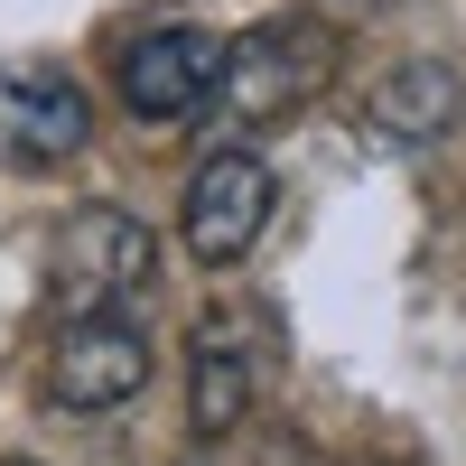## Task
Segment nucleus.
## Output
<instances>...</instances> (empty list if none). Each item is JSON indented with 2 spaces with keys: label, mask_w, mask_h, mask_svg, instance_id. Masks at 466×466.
<instances>
[{
  "label": "nucleus",
  "mask_w": 466,
  "mask_h": 466,
  "mask_svg": "<svg viewBox=\"0 0 466 466\" xmlns=\"http://www.w3.org/2000/svg\"><path fill=\"white\" fill-rule=\"evenodd\" d=\"M336 56H345L336 28L308 19V10H280V19H261L243 37H224V85H215L224 131H280V122H299V112L336 85Z\"/></svg>",
  "instance_id": "1"
},
{
  "label": "nucleus",
  "mask_w": 466,
  "mask_h": 466,
  "mask_svg": "<svg viewBox=\"0 0 466 466\" xmlns=\"http://www.w3.org/2000/svg\"><path fill=\"white\" fill-rule=\"evenodd\" d=\"M47 280H56L66 318H122L159 280V233L122 206H85V215H66L56 252H47Z\"/></svg>",
  "instance_id": "2"
},
{
  "label": "nucleus",
  "mask_w": 466,
  "mask_h": 466,
  "mask_svg": "<svg viewBox=\"0 0 466 466\" xmlns=\"http://www.w3.org/2000/svg\"><path fill=\"white\" fill-rule=\"evenodd\" d=\"M270 168L252 159V149H215V159L187 177V206H177V233H187V252H197L206 270H233L252 243H261V224H270Z\"/></svg>",
  "instance_id": "3"
},
{
  "label": "nucleus",
  "mask_w": 466,
  "mask_h": 466,
  "mask_svg": "<svg viewBox=\"0 0 466 466\" xmlns=\"http://www.w3.org/2000/svg\"><path fill=\"white\" fill-rule=\"evenodd\" d=\"M94 140V94L66 66H0V159L66 168Z\"/></svg>",
  "instance_id": "4"
},
{
  "label": "nucleus",
  "mask_w": 466,
  "mask_h": 466,
  "mask_svg": "<svg viewBox=\"0 0 466 466\" xmlns=\"http://www.w3.org/2000/svg\"><path fill=\"white\" fill-rule=\"evenodd\" d=\"M47 392L66 410H122L131 392H149V336L122 318H66L47 345Z\"/></svg>",
  "instance_id": "5"
},
{
  "label": "nucleus",
  "mask_w": 466,
  "mask_h": 466,
  "mask_svg": "<svg viewBox=\"0 0 466 466\" xmlns=\"http://www.w3.org/2000/svg\"><path fill=\"white\" fill-rule=\"evenodd\" d=\"M224 85V37L215 28H149L122 56V103L140 122H197Z\"/></svg>",
  "instance_id": "6"
},
{
  "label": "nucleus",
  "mask_w": 466,
  "mask_h": 466,
  "mask_svg": "<svg viewBox=\"0 0 466 466\" xmlns=\"http://www.w3.org/2000/svg\"><path fill=\"white\" fill-rule=\"evenodd\" d=\"M364 131H373L382 149H430V140H448V131H457V75H448L439 56L392 66V75L373 85V103H364Z\"/></svg>",
  "instance_id": "7"
},
{
  "label": "nucleus",
  "mask_w": 466,
  "mask_h": 466,
  "mask_svg": "<svg viewBox=\"0 0 466 466\" xmlns=\"http://www.w3.org/2000/svg\"><path fill=\"white\" fill-rule=\"evenodd\" d=\"M243 410H252L243 327H233V318H206L197 345H187V420H197V439H224V430H243Z\"/></svg>",
  "instance_id": "8"
}]
</instances>
